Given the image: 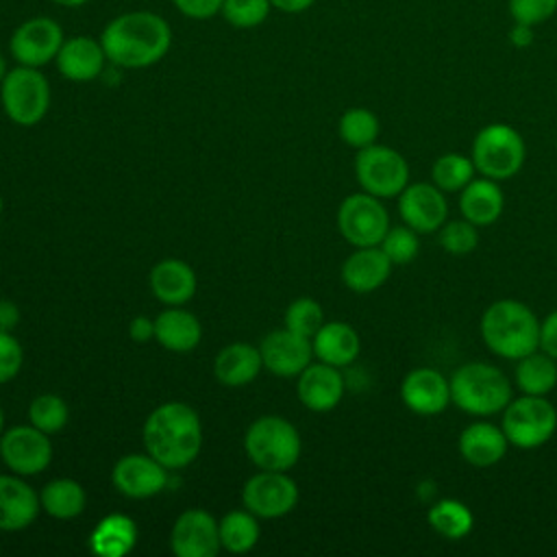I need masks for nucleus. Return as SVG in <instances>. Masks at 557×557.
Masks as SVG:
<instances>
[{
	"label": "nucleus",
	"mask_w": 557,
	"mask_h": 557,
	"mask_svg": "<svg viewBox=\"0 0 557 557\" xmlns=\"http://www.w3.org/2000/svg\"><path fill=\"white\" fill-rule=\"evenodd\" d=\"M98 39L109 63L122 70H144L170 52L174 35L163 15L135 9L109 20Z\"/></svg>",
	"instance_id": "nucleus-1"
},
{
	"label": "nucleus",
	"mask_w": 557,
	"mask_h": 557,
	"mask_svg": "<svg viewBox=\"0 0 557 557\" xmlns=\"http://www.w3.org/2000/svg\"><path fill=\"white\" fill-rule=\"evenodd\" d=\"M144 448L168 470H181L196 461L202 448V424L194 407L170 400L159 405L144 422Z\"/></svg>",
	"instance_id": "nucleus-2"
},
{
	"label": "nucleus",
	"mask_w": 557,
	"mask_h": 557,
	"mask_svg": "<svg viewBox=\"0 0 557 557\" xmlns=\"http://www.w3.org/2000/svg\"><path fill=\"white\" fill-rule=\"evenodd\" d=\"M483 344L498 357L518 361L540 348V320L516 298L494 300L479 322Z\"/></svg>",
	"instance_id": "nucleus-3"
},
{
	"label": "nucleus",
	"mask_w": 557,
	"mask_h": 557,
	"mask_svg": "<svg viewBox=\"0 0 557 557\" xmlns=\"http://www.w3.org/2000/svg\"><path fill=\"white\" fill-rule=\"evenodd\" d=\"M450 405L468 416L487 418L509 405L511 383L498 366L487 361L461 363L450 376Z\"/></svg>",
	"instance_id": "nucleus-4"
},
{
	"label": "nucleus",
	"mask_w": 557,
	"mask_h": 557,
	"mask_svg": "<svg viewBox=\"0 0 557 557\" xmlns=\"http://www.w3.org/2000/svg\"><path fill=\"white\" fill-rule=\"evenodd\" d=\"M244 450L259 470L287 472L300 459L302 440L283 416H261L246 429Z\"/></svg>",
	"instance_id": "nucleus-5"
},
{
	"label": "nucleus",
	"mask_w": 557,
	"mask_h": 557,
	"mask_svg": "<svg viewBox=\"0 0 557 557\" xmlns=\"http://www.w3.org/2000/svg\"><path fill=\"white\" fill-rule=\"evenodd\" d=\"M470 159L481 176L492 181L513 178L527 159V146L522 135L503 122H492L483 126L470 148Z\"/></svg>",
	"instance_id": "nucleus-6"
},
{
	"label": "nucleus",
	"mask_w": 557,
	"mask_h": 557,
	"mask_svg": "<svg viewBox=\"0 0 557 557\" xmlns=\"http://www.w3.org/2000/svg\"><path fill=\"white\" fill-rule=\"evenodd\" d=\"M50 83L39 67L15 65L0 83L2 111L17 126L39 124L50 109Z\"/></svg>",
	"instance_id": "nucleus-7"
},
{
	"label": "nucleus",
	"mask_w": 557,
	"mask_h": 557,
	"mask_svg": "<svg viewBox=\"0 0 557 557\" xmlns=\"http://www.w3.org/2000/svg\"><path fill=\"white\" fill-rule=\"evenodd\" d=\"M500 429L511 446L522 450L540 448L557 431V409L546 396L522 394L503 409Z\"/></svg>",
	"instance_id": "nucleus-8"
},
{
	"label": "nucleus",
	"mask_w": 557,
	"mask_h": 557,
	"mask_svg": "<svg viewBox=\"0 0 557 557\" xmlns=\"http://www.w3.org/2000/svg\"><path fill=\"white\" fill-rule=\"evenodd\" d=\"M355 176L363 191L381 200L396 198L409 185V163L398 150L372 144L357 152Z\"/></svg>",
	"instance_id": "nucleus-9"
},
{
	"label": "nucleus",
	"mask_w": 557,
	"mask_h": 557,
	"mask_svg": "<svg viewBox=\"0 0 557 557\" xmlns=\"http://www.w3.org/2000/svg\"><path fill=\"white\" fill-rule=\"evenodd\" d=\"M389 226V213L381 198L368 191L346 196L337 209V228L355 248L379 246Z\"/></svg>",
	"instance_id": "nucleus-10"
},
{
	"label": "nucleus",
	"mask_w": 557,
	"mask_h": 557,
	"mask_svg": "<svg viewBox=\"0 0 557 557\" xmlns=\"http://www.w3.org/2000/svg\"><path fill=\"white\" fill-rule=\"evenodd\" d=\"M65 33L50 15H35L20 22L9 37V54L17 65L44 67L59 54Z\"/></svg>",
	"instance_id": "nucleus-11"
},
{
	"label": "nucleus",
	"mask_w": 557,
	"mask_h": 557,
	"mask_svg": "<svg viewBox=\"0 0 557 557\" xmlns=\"http://www.w3.org/2000/svg\"><path fill=\"white\" fill-rule=\"evenodd\" d=\"M242 503L257 518H281L298 505V485L287 472L259 470L244 483Z\"/></svg>",
	"instance_id": "nucleus-12"
},
{
	"label": "nucleus",
	"mask_w": 557,
	"mask_h": 557,
	"mask_svg": "<svg viewBox=\"0 0 557 557\" xmlns=\"http://www.w3.org/2000/svg\"><path fill=\"white\" fill-rule=\"evenodd\" d=\"M0 459L20 476H35L52 461V444L48 433L33 424H17L0 435Z\"/></svg>",
	"instance_id": "nucleus-13"
},
{
	"label": "nucleus",
	"mask_w": 557,
	"mask_h": 557,
	"mask_svg": "<svg viewBox=\"0 0 557 557\" xmlns=\"http://www.w3.org/2000/svg\"><path fill=\"white\" fill-rule=\"evenodd\" d=\"M398 213L403 224L429 235L448 220V200L435 183H411L398 194Z\"/></svg>",
	"instance_id": "nucleus-14"
},
{
	"label": "nucleus",
	"mask_w": 557,
	"mask_h": 557,
	"mask_svg": "<svg viewBox=\"0 0 557 557\" xmlns=\"http://www.w3.org/2000/svg\"><path fill=\"white\" fill-rule=\"evenodd\" d=\"M111 481L126 498H152L168 485V468L148 453H131L117 459Z\"/></svg>",
	"instance_id": "nucleus-15"
},
{
	"label": "nucleus",
	"mask_w": 557,
	"mask_h": 557,
	"mask_svg": "<svg viewBox=\"0 0 557 557\" xmlns=\"http://www.w3.org/2000/svg\"><path fill=\"white\" fill-rule=\"evenodd\" d=\"M170 546L176 557H215L222 548L218 520L205 509L183 511L172 524Z\"/></svg>",
	"instance_id": "nucleus-16"
},
{
	"label": "nucleus",
	"mask_w": 557,
	"mask_h": 557,
	"mask_svg": "<svg viewBox=\"0 0 557 557\" xmlns=\"http://www.w3.org/2000/svg\"><path fill=\"white\" fill-rule=\"evenodd\" d=\"M263 368L276 376H298L313 357L311 339L289 329L270 331L259 344Z\"/></svg>",
	"instance_id": "nucleus-17"
},
{
	"label": "nucleus",
	"mask_w": 557,
	"mask_h": 557,
	"mask_svg": "<svg viewBox=\"0 0 557 557\" xmlns=\"http://www.w3.org/2000/svg\"><path fill=\"white\" fill-rule=\"evenodd\" d=\"M400 400L416 416H437L450 405V383L435 368H413L400 383Z\"/></svg>",
	"instance_id": "nucleus-18"
},
{
	"label": "nucleus",
	"mask_w": 557,
	"mask_h": 557,
	"mask_svg": "<svg viewBox=\"0 0 557 557\" xmlns=\"http://www.w3.org/2000/svg\"><path fill=\"white\" fill-rule=\"evenodd\" d=\"M107 54L100 39L89 35H72L59 48L54 65L59 74L72 83L96 81L104 72Z\"/></svg>",
	"instance_id": "nucleus-19"
},
{
	"label": "nucleus",
	"mask_w": 557,
	"mask_h": 557,
	"mask_svg": "<svg viewBox=\"0 0 557 557\" xmlns=\"http://www.w3.org/2000/svg\"><path fill=\"white\" fill-rule=\"evenodd\" d=\"M342 368L329 366L324 361L309 363L300 374L296 383V394L302 407L315 413L331 411L339 405L344 396V376L339 372Z\"/></svg>",
	"instance_id": "nucleus-20"
},
{
	"label": "nucleus",
	"mask_w": 557,
	"mask_h": 557,
	"mask_svg": "<svg viewBox=\"0 0 557 557\" xmlns=\"http://www.w3.org/2000/svg\"><path fill=\"white\" fill-rule=\"evenodd\" d=\"M459 455L466 463L474 468H492L505 459L509 440L505 431L487 420H476L463 426L457 442Z\"/></svg>",
	"instance_id": "nucleus-21"
},
{
	"label": "nucleus",
	"mask_w": 557,
	"mask_h": 557,
	"mask_svg": "<svg viewBox=\"0 0 557 557\" xmlns=\"http://www.w3.org/2000/svg\"><path fill=\"white\" fill-rule=\"evenodd\" d=\"M39 509V494L20 474H0V531L30 527Z\"/></svg>",
	"instance_id": "nucleus-22"
},
{
	"label": "nucleus",
	"mask_w": 557,
	"mask_h": 557,
	"mask_svg": "<svg viewBox=\"0 0 557 557\" xmlns=\"http://www.w3.org/2000/svg\"><path fill=\"white\" fill-rule=\"evenodd\" d=\"M392 268L381 246H361L342 263V281L355 294H370L389 278Z\"/></svg>",
	"instance_id": "nucleus-23"
},
{
	"label": "nucleus",
	"mask_w": 557,
	"mask_h": 557,
	"mask_svg": "<svg viewBox=\"0 0 557 557\" xmlns=\"http://www.w3.org/2000/svg\"><path fill=\"white\" fill-rule=\"evenodd\" d=\"M154 298L170 307H181L196 294V272L183 259H161L148 276Z\"/></svg>",
	"instance_id": "nucleus-24"
},
{
	"label": "nucleus",
	"mask_w": 557,
	"mask_h": 557,
	"mask_svg": "<svg viewBox=\"0 0 557 557\" xmlns=\"http://www.w3.org/2000/svg\"><path fill=\"white\" fill-rule=\"evenodd\" d=\"M505 209V194L498 185V181H492L487 176L472 178L461 191H459V211L461 215L479 226H492Z\"/></svg>",
	"instance_id": "nucleus-25"
},
{
	"label": "nucleus",
	"mask_w": 557,
	"mask_h": 557,
	"mask_svg": "<svg viewBox=\"0 0 557 557\" xmlns=\"http://www.w3.org/2000/svg\"><path fill=\"white\" fill-rule=\"evenodd\" d=\"M313 357L335 368L350 366L361 350L359 333L348 322H324L311 337Z\"/></svg>",
	"instance_id": "nucleus-26"
},
{
	"label": "nucleus",
	"mask_w": 557,
	"mask_h": 557,
	"mask_svg": "<svg viewBox=\"0 0 557 557\" xmlns=\"http://www.w3.org/2000/svg\"><path fill=\"white\" fill-rule=\"evenodd\" d=\"M261 368L263 361L259 346L246 342H233L224 346L213 361V374L226 387H244L252 383L259 376Z\"/></svg>",
	"instance_id": "nucleus-27"
},
{
	"label": "nucleus",
	"mask_w": 557,
	"mask_h": 557,
	"mask_svg": "<svg viewBox=\"0 0 557 557\" xmlns=\"http://www.w3.org/2000/svg\"><path fill=\"white\" fill-rule=\"evenodd\" d=\"M200 320L181 307H170L154 318V339L170 352H189L200 344Z\"/></svg>",
	"instance_id": "nucleus-28"
},
{
	"label": "nucleus",
	"mask_w": 557,
	"mask_h": 557,
	"mask_svg": "<svg viewBox=\"0 0 557 557\" xmlns=\"http://www.w3.org/2000/svg\"><path fill=\"white\" fill-rule=\"evenodd\" d=\"M137 542V527L124 513L104 516L89 535L91 553L100 557H122L133 550Z\"/></svg>",
	"instance_id": "nucleus-29"
},
{
	"label": "nucleus",
	"mask_w": 557,
	"mask_h": 557,
	"mask_svg": "<svg viewBox=\"0 0 557 557\" xmlns=\"http://www.w3.org/2000/svg\"><path fill=\"white\" fill-rule=\"evenodd\" d=\"M513 381L522 394L548 396L557 387V359L537 348L516 361Z\"/></svg>",
	"instance_id": "nucleus-30"
},
{
	"label": "nucleus",
	"mask_w": 557,
	"mask_h": 557,
	"mask_svg": "<svg viewBox=\"0 0 557 557\" xmlns=\"http://www.w3.org/2000/svg\"><path fill=\"white\" fill-rule=\"evenodd\" d=\"M39 503L41 509L57 520H72L83 513L87 505V494L83 485L74 479H52L44 485L39 492Z\"/></svg>",
	"instance_id": "nucleus-31"
},
{
	"label": "nucleus",
	"mask_w": 557,
	"mask_h": 557,
	"mask_svg": "<svg viewBox=\"0 0 557 557\" xmlns=\"http://www.w3.org/2000/svg\"><path fill=\"white\" fill-rule=\"evenodd\" d=\"M426 522L437 535L455 542L472 531L474 516L466 503L457 498H440L429 507Z\"/></svg>",
	"instance_id": "nucleus-32"
},
{
	"label": "nucleus",
	"mask_w": 557,
	"mask_h": 557,
	"mask_svg": "<svg viewBox=\"0 0 557 557\" xmlns=\"http://www.w3.org/2000/svg\"><path fill=\"white\" fill-rule=\"evenodd\" d=\"M218 531H220V544L224 550L233 553V555H242L248 553L261 535L257 516L248 509H233L228 511L220 522H218Z\"/></svg>",
	"instance_id": "nucleus-33"
},
{
	"label": "nucleus",
	"mask_w": 557,
	"mask_h": 557,
	"mask_svg": "<svg viewBox=\"0 0 557 557\" xmlns=\"http://www.w3.org/2000/svg\"><path fill=\"white\" fill-rule=\"evenodd\" d=\"M337 133H339V139L346 146H350L355 150H361V148H368V146L376 144L379 133H381V122L370 109L350 107L342 113L339 124H337Z\"/></svg>",
	"instance_id": "nucleus-34"
},
{
	"label": "nucleus",
	"mask_w": 557,
	"mask_h": 557,
	"mask_svg": "<svg viewBox=\"0 0 557 557\" xmlns=\"http://www.w3.org/2000/svg\"><path fill=\"white\" fill-rule=\"evenodd\" d=\"M476 174L470 157L461 152H444L431 165V183H435L444 194L461 191Z\"/></svg>",
	"instance_id": "nucleus-35"
},
{
	"label": "nucleus",
	"mask_w": 557,
	"mask_h": 557,
	"mask_svg": "<svg viewBox=\"0 0 557 557\" xmlns=\"http://www.w3.org/2000/svg\"><path fill=\"white\" fill-rule=\"evenodd\" d=\"M28 420L39 431L52 435V433H59L67 424L70 409L61 396L39 394L28 405Z\"/></svg>",
	"instance_id": "nucleus-36"
},
{
	"label": "nucleus",
	"mask_w": 557,
	"mask_h": 557,
	"mask_svg": "<svg viewBox=\"0 0 557 557\" xmlns=\"http://www.w3.org/2000/svg\"><path fill=\"white\" fill-rule=\"evenodd\" d=\"M270 0H224L220 15L231 28L250 30L261 26L270 17Z\"/></svg>",
	"instance_id": "nucleus-37"
},
{
	"label": "nucleus",
	"mask_w": 557,
	"mask_h": 557,
	"mask_svg": "<svg viewBox=\"0 0 557 557\" xmlns=\"http://www.w3.org/2000/svg\"><path fill=\"white\" fill-rule=\"evenodd\" d=\"M322 324H324L322 305L309 296L296 298L285 309V329H289L298 335H305L311 339Z\"/></svg>",
	"instance_id": "nucleus-38"
},
{
	"label": "nucleus",
	"mask_w": 557,
	"mask_h": 557,
	"mask_svg": "<svg viewBox=\"0 0 557 557\" xmlns=\"http://www.w3.org/2000/svg\"><path fill=\"white\" fill-rule=\"evenodd\" d=\"M379 246L383 248V252L389 257V261L394 265H407L420 252L418 233L411 226H407V224L389 226Z\"/></svg>",
	"instance_id": "nucleus-39"
},
{
	"label": "nucleus",
	"mask_w": 557,
	"mask_h": 557,
	"mask_svg": "<svg viewBox=\"0 0 557 557\" xmlns=\"http://www.w3.org/2000/svg\"><path fill=\"white\" fill-rule=\"evenodd\" d=\"M437 242L448 255H468L479 244V231L466 218L461 220H446L437 231Z\"/></svg>",
	"instance_id": "nucleus-40"
},
{
	"label": "nucleus",
	"mask_w": 557,
	"mask_h": 557,
	"mask_svg": "<svg viewBox=\"0 0 557 557\" xmlns=\"http://www.w3.org/2000/svg\"><path fill=\"white\" fill-rule=\"evenodd\" d=\"M557 11V0H509V13L518 24L546 22Z\"/></svg>",
	"instance_id": "nucleus-41"
},
{
	"label": "nucleus",
	"mask_w": 557,
	"mask_h": 557,
	"mask_svg": "<svg viewBox=\"0 0 557 557\" xmlns=\"http://www.w3.org/2000/svg\"><path fill=\"white\" fill-rule=\"evenodd\" d=\"M24 363L22 344L11 335V331H0V385L17 376Z\"/></svg>",
	"instance_id": "nucleus-42"
},
{
	"label": "nucleus",
	"mask_w": 557,
	"mask_h": 557,
	"mask_svg": "<svg viewBox=\"0 0 557 557\" xmlns=\"http://www.w3.org/2000/svg\"><path fill=\"white\" fill-rule=\"evenodd\" d=\"M224 0H172L174 9L187 20H211L220 15Z\"/></svg>",
	"instance_id": "nucleus-43"
},
{
	"label": "nucleus",
	"mask_w": 557,
	"mask_h": 557,
	"mask_svg": "<svg viewBox=\"0 0 557 557\" xmlns=\"http://www.w3.org/2000/svg\"><path fill=\"white\" fill-rule=\"evenodd\" d=\"M540 348L557 359V309L540 322Z\"/></svg>",
	"instance_id": "nucleus-44"
},
{
	"label": "nucleus",
	"mask_w": 557,
	"mask_h": 557,
	"mask_svg": "<svg viewBox=\"0 0 557 557\" xmlns=\"http://www.w3.org/2000/svg\"><path fill=\"white\" fill-rule=\"evenodd\" d=\"M128 337L137 344H144L148 339L154 337V320L146 318V315H137L131 320L128 324Z\"/></svg>",
	"instance_id": "nucleus-45"
},
{
	"label": "nucleus",
	"mask_w": 557,
	"mask_h": 557,
	"mask_svg": "<svg viewBox=\"0 0 557 557\" xmlns=\"http://www.w3.org/2000/svg\"><path fill=\"white\" fill-rule=\"evenodd\" d=\"M20 322V307L13 300L0 298V331H13Z\"/></svg>",
	"instance_id": "nucleus-46"
},
{
	"label": "nucleus",
	"mask_w": 557,
	"mask_h": 557,
	"mask_svg": "<svg viewBox=\"0 0 557 557\" xmlns=\"http://www.w3.org/2000/svg\"><path fill=\"white\" fill-rule=\"evenodd\" d=\"M533 28L529 24H513L511 30H509V41L516 46V48H529L533 44Z\"/></svg>",
	"instance_id": "nucleus-47"
},
{
	"label": "nucleus",
	"mask_w": 557,
	"mask_h": 557,
	"mask_svg": "<svg viewBox=\"0 0 557 557\" xmlns=\"http://www.w3.org/2000/svg\"><path fill=\"white\" fill-rule=\"evenodd\" d=\"M272 9L287 13V15H296V13H305L307 9H311V4L315 0H270Z\"/></svg>",
	"instance_id": "nucleus-48"
},
{
	"label": "nucleus",
	"mask_w": 557,
	"mask_h": 557,
	"mask_svg": "<svg viewBox=\"0 0 557 557\" xmlns=\"http://www.w3.org/2000/svg\"><path fill=\"white\" fill-rule=\"evenodd\" d=\"M52 4H59L63 9H78V7H85L89 0H50Z\"/></svg>",
	"instance_id": "nucleus-49"
},
{
	"label": "nucleus",
	"mask_w": 557,
	"mask_h": 557,
	"mask_svg": "<svg viewBox=\"0 0 557 557\" xmlns=\"http://www.w3.org/2000/svg\"><path fill=\"white\" fill-rule=\"evenodd\" d=\"M9 70H11V67H9V63H7V57H4L2 50H0V83H2V78L7 76Z\"/></svg>",
	"instance_id": "nucleus-50"
},
{
	"label": "nucleus",
	"mask_w": 557,
	"mask_h": 557,
	"mask_svg": "<svg viewBox=\"0 0 557 557\" xmlns=\"http://www.w3.org/2000/svg\"><path fill=\"white\" fill-rule=\"evenodd\" d=\"M4 431V413H2V407H0V435Z\"/></svg>",
	"instance_id": "nucleus-51"
},
{
	"label": "nucleus",
	"mask_w": 557,
	"mask_h": 557,
	"mask_svg": "<svg viewBox=\"0 0 557 557\" xmlns=\"http://www.w3.org/2000/svg\"><path fill=\"white\" fill-rule=\"evenodd\" d=\"M2 205H4V202H2V196H0V213H2Z\"/></svg>",
	"instance_id": "nucleus-52"
}]
</instances>
